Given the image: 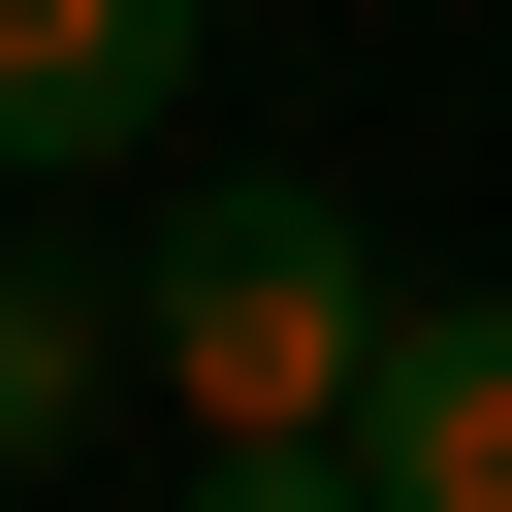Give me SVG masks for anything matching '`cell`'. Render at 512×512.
Here are the masks:
<instances>
[{
    "mask_svg": "<svg viewBox=\"0 0 512 512\" xmlns=\"http://www.w3.org/2000/svg\"><path fill=\"white\" fill-rule=\"evenodd\" d=\"M384 256H352V192H192L160 256H128V384L192 416V448H352V384H384Z\"/></svg>",
    "mask_w": 512,
    "mask_h": 512,
    "instance_id": "obj_1",
    "label": "cell"
},
{
    "mask_svg": "<svg viewBox=\"0 0 512 512\" xmlns=\"http://www.w3.org/2000/svg\"><path fill=\"white\" fill-rule=\"evenodd\" d=\"M192 32H224V0H0V192H96V160L192 96Z\"/></svg>",
    "mask_w": 512,
    "mask_h": 512,
    "instance_id": "obj_2",
    "label": "cell"
},
{
    "mask_svg": "<svg viewBox=\"0 0 512 512\" xmlns=\"http://www.w3.org/2000/svg\"><path fill=\"white\" fill-rule=\"evenodd\" d=\"M352 480H384V512H512V288H416V320H384Z\"/></svg>",
    "mask_w": 512,
    "mask_h": 512,
    "instance_id": "obj_3",
    "label": "cell"
},
{
    "mask_svg": "<svg viewBox=\"0 0 512 512\" xmlns=\"http://www.w3.org/2000/svg\"><path fill=\"white\" fill-rule=\"evenodd\" d=\"M96 352H128V288H96V256H0V480L96 448Z\"/></svg>",
    "mask_w": 512,
    "mask_h": 512,
    "instance_id": "obj_4",
    "label": "cell"
},
{
    "mask_svg": "<svg viewBox=\"0 0 512 512\" xmlns=\"http://www.w3.org/2000/svg\"><path fill=\"white\" fill-rule=\"evenodd\" d=\"M192 512H384L352 448H192Z\"/></svg>",
    "mask_w": 512,
    "mask_h": 512,
    "instance_id": "obj_5",
    "label": "cell"
}]
</instances>
